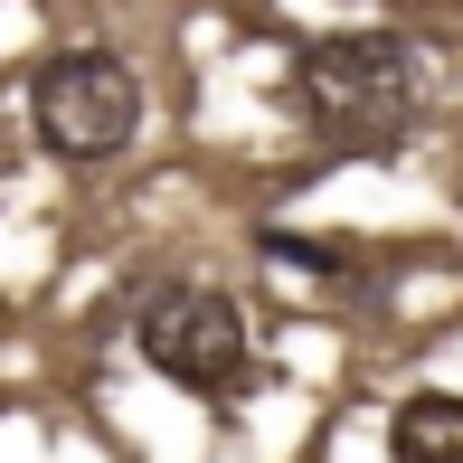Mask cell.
<instances>
[{"mask_svg":"<svg viewBox=\"0 0 463 463\" xmlns=\"http://www.w3.org/2000/svg\"><path fill=\"white\" fill-rule=\"evenodd\" d=\"M416 104H426V57L397 29H341L293 57V114L350 152H397Z\"/></svg>","mask_w":463,"mask_h":463,"instance_id":"cell-1","label":"cell"},{"mask_svg":"<svg viewBox=\"0 0 463 463\" xmlns=\"http://www.w3.org/2000/svg\"><path fill=\"white\" fill-rule=\"evenodd\" d=\"M133 350H142L152 378H171L199 407H237L256 388V331H246L227 284H189V275L152 284L133 303Z\"/></svg>","mask_w":463,"mask_h":463,"instance_id":"cell-2","label":"cell"},{"mask_svg":"<svg viewBox=\"0 0 463 463\" xmlns=\"http://www.w3.org/2000/svg\"><path fill=\"white\" fill-rule=\"evenodd\" d=\"M29 133L48 161H67V171H95V161L133 152L142 133V76L123 67L114 48H57L38 57L29 76Z\"/></svg>","mask_w":463,"mask_h":463,"instance_id":"cell-3","label":"cell"},{"mask_svg":"<svg viewBox=\"0 0 463 463\" xmlns=\"http://www.w3.org/2000/svg\"><path fill=\"white\" fill-rule=\"evenodd\" d=\"M388 463H463V388H416L388 416Z\"/></svg>","mask_w":463,"mask_h":463,"instance_id":"cell-4","label":"cell"}]
</instances>
